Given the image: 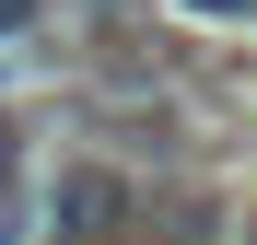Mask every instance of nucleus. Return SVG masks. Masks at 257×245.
<instances>
[{
	"label": "nucleus",
	"mask_w": 257,
	"mask_h": 245,
	"mask_svg": "<svg viewBox=\"0 0 257 245\" xmlns=\"http://www.w3.org/2000/svg\"><path fill=\"white\" fill-rule=\"evenodd\" d=\"M176 12H199V24H222V12H257V0H176Z\"/></svg>",
	"instance_id": "3"
},
{
	"label": "nucleus",
	"mask_w": 257,
	"mask_h": 245,
	"mask_svg": "<svg viewBox=\"0 0 257 245\" xmlns=\"http://www.w3.org/2000/svg\"><path fill=\"white\" fill-rule=\"evenodd\" d=\"M35 12H47V0H35Z\"/></svg>",
	"instance_id": "4"
},
{
	"label": "nucleus",
	"mask_w": 257,
	"mask_h": 245,
	"mask_svg": "<svg viewBox=\"0 0 257 245\" xmlns=\"http://www.w3.org/2000/svg\"><path fill=\"white\" fill-rule=\"evenodd\" d=\"M12 187H24V129L0 117V198H12Z\"/></svg>",
	"instance_id": "2"
},
{
	"label": "nucleus",
	"mask_w": 257,
	"mask_h": 245,
	"mask_svg": "<svg viewBox=\"0 0 257 245\" xmlns=\"http://www.w3.org/2000/svg\"><path fill=\"white\" fill-rule=\"evenodd\" d=\"M128 210H141V175H117V163H59V175L35 187V245H117Z\"/></svg>",
	"instance_id": "1"
}]
</instances>
